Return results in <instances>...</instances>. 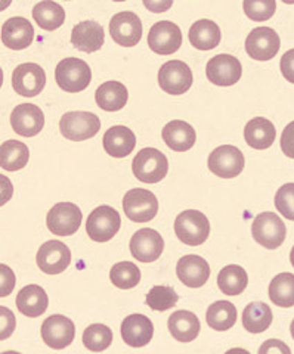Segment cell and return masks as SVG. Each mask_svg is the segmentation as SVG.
<instances>
[{
	"instance_id": "52a82bcc",
	"label": "cell",
	"mask_w": 294,
	"mask_h": 354,
	"mask_svg": "<svg viewBox=\"0 0 294 354\" xmlns=\"http://www.w3.org/2000/svg\"><path fill=\"white\" fill-rule=\"evenodd\" d=\"M123 209L130 221L148 223L158 213L157 196L151 191L140 189V187L130 189L123 198Z\"/></svg>"
},
{
	"instance_id": "74e56055",
	"label": "cell",
	"mask_w": 294,
	"mask_h": 354,
	"mask_svg": "<svg viewBox=\"0 0 294 354\" xmlns=\"http://www.w3.org/2000/svg\"><path fill=\"white\" fill-rule=\"evenodd\" d=\"M111 342L113 330L102 324H93L83 332V344L91 351H104L111 346Z\"/></svg>"
},
{
	"instance_id": "ac0fdd59",
	"label": "cell",
	"mask_w": 294,
	"mask_h": 354,
	"mask_svg": "<svg viewBox=\"0 0 294 354\" xmlns=\"http://www.w3.org/2000/svg\"><path fill=\"white\" fill-rule=\"evenodd\" d=\"M10 126L19 136H37L45 127V114L37 105L21 104L10 114Z\"/></svg>"
},
{
	"instance_id": "277c9868",
	"label": "cell",
	"mask_w": 294,
	"mask_h": 354,
	"mask_svg": "<svg viewBox=\"0 0 294 354\" xmlns=\"http://www.w3.org/2000/svg\"><path fill=\"white\" fill-rule=\"evenodd\" d=\"M59 130L65 139L82 142L98 135V131L101 130V121L88 111H71L62 115Z\"/></svg>"
},
{
	"instance_id": "60d3db41",
	"label": "cell",
	"mask_w": 294,
	"mask_h": 354,
	"mask_svg": "<svg viewBox=\"0 0 294 354\" xmlns=\"http://www.w3.org/2000/svg\"><path fill=\"white\" fill-rule=\"evenodd\" d=\"M275 207L286 218L294 221V183L282 185L277 191Z\"/></svg>"
},
{
	"instance_id": "ee69618b",
	"label": "cell",
	"mask_w": 294,
	"mask_h": 354,
	"mask_svg": "<svg viewBox=\"0 0 294 354\" xmlns=\"http://www.w3.org/2000/svg\"><path fill=\"white\" fill-rule=\"evenodd\" d=\"M0 312H2V339H6L15 329V316L5 306L0 307Z\"/></svg>"
},
{
	"instance_id": "e0dca14e",
	"label": "cell",
	"mask_w": 294,
	"mask_h": 354,
	"mask_svg": "<svg viewBox=\"0 0 294 354\" xmlns=\"http://www.w3.org/2000/svg\"><path fill=\"white\" fill-rule=\"evenodd\" d=\"M129 248L136 260L143 263H152L158 260L163 254L165 241H163V236L157 230L144 227L139 229L130 239Z\"/></svg>"
},
{
	"instance_id": "f5cc1de1",
	"label": "cell",
	"mask_w": 294,
	"mask_h": 354,
	"mask_svg": "<svg viewBox=\"0 0 294 354\" xmlns=\"http://www.w3.org/2000/svg\"><path fill=\"white\" fill-rule=\"evenodd\" d=\"M67 2H68V0H67Z\"/></svg>"
},
{
	"instance_id": "83f0119b",
	"label": "cell",
	"mask_w": 294,
	"mask_h": 354,
	"mask_svg": "<svg viewBox=\"0 0 294 354\" xmlns=\"http://www.w3.org/2000/svg\"><path fill=\"white\" fill-rule=\"evenodd\" d=\"M277 136L275 126L268 118L257 117L250 120L244 129V139L248 147L255 149H268Z\"/></svg>"
},
{
	"instance_id": "ba28073f",
	"label": "cell",
	"mask_w": 294,
	"mask_h": 354,
	"mask_svg": "<svg viewBox=\"0 0 294 354\" xmlns=\"http://www.w3.org/2000/svg\"><path fill=\"white\" fill-rule=\"evenodd\" d=\"M80 208L73 203H58L53 205L46 217L48 229L57 236H71L82 225Z\"/></svg>"
},
{
	"instance_id": "7402d4cb",
	"label": "cell",
	"mask_w": 294,
	"mask_h": 354,
	"mask_svg": "<svg viewBox=\"0 0 294 354\" xmlns=\"http://www.w3.org/2000/svg\"><path fill=\"white\" fill-rule=\"evenodd\" d=\"M176 274L179 281L190 288H201L210 278V266L203 257L185 256L178 261Z\"/></svg>"
},
{
	"instance_id": "7a4b0ae2",
	"label": "cell",
	"mask_w": 294,
	"mask_h": 354,
	"mask_svg": "<svg viewBox=\"0 0 294 354\" xmlns=\"http://www.w3.org/2000/svg\"><path fill=\"white\" fill-rule=\"evenodd\" d=\"M132 171L138 180L158 183L167 176L169 161L166 155L156 148H144L134 158Z\"/></svg>"
},
{
	"instance_id": "f907efd6",
	"label": "cell",
	"mask_w": 294,
	"mask_h": 354,
	"mask_svg": "<svg viewBox=\"0 0 294 354\" xmlns=\"http://www.w3.org/2000/svg\"><path fill=\"white\" fill-rule=\"evenodd\" d=\"M282 2L287 3V5H293V3H294V0H282Z\"/></svg>"
},
{
	"instance_id": "484cf974",
	"label": "cell",
	"mask_w": 294,
	"mask_h": 354,
	"mask_svg": "<svg viewBox=\"0 0 294 354\" xmlns=\"http://www.w3.org/2000/svg\"><path fill=\"white\" fill-rule=\"evenodd\" d=\"M48 294L39 285H27L17 295V307L27 317H39L46 312Z\"/></svg>"
},
{
	"instance_id": "d6a6232c",
	"label": "cell",
	"mask_w": 294,
	"mask_h": 354,
	"mask_svg": "<svg viewBox=\"0 0 294 354\" xmlns=\"http://www.w3.org/2000/svg\"><path fill=\"white\" fill-rule=\"evenodd\" d=\"M33 18L40 28L46 31H53L59 28L65 21V10L61 5L52 0H43L33 8Z\"/></svg>"
},
{
	"instance_id": "2e32d148",
	"label": "cell",
	"mask_w": 294,
	"mask_h": 354,
	"mask_svg": "<svg viewBox=\"0 0 294 354\" xmlns=\"http://www.w3.org/2000/svg\"><path fill=\"white\" fill-rule=\"evenodd\" d=\"M148 44L152 52L158 55H172L179 50L182 44V31L172 21H160L149 30Z\"/></svg>"
},
{
	"instance_id": "f6af8a7d",
	"label": "cell",
	"mask_w": 294,
	"mask_h": 354,
	"mask_svg": "<svg viewBox=\"0 0 294 354\" xmlns=\"http://www.w3.org/2000/svg\"><path fill=\"white\" fill-rule=\"evenodd\" d=\"M15 286V274L6 264H2V292L0 297H6L14 291Z\"/></svg>"
},
{
	"instance_id": "4316f807",
	"label": "cell",
	"mask_w": 294,
	"mask_h": 354,
	"mask_svg": "<svg viewBox=\"0 0 294 354\" xmlns=\"http://www.w3.org/2000/svg\"><path fill=\"white\" fill-rule=\"evenodd\" d=\"M172 337L179 342H192L200 334V320L188 310H178L167 322Z\"/></svg>"
},
{
	"instance_id": "603a6c76",
	"label": "cell",
	"mask_w": 294,
	"mask_h": 354,
	"mask_svg": "<svg viewBox=\"0 0 294 354\" xmlns=\"http://www.w3.org/2000/svg\"><path fill=\"white\" fill-rule=\"evenodd\" d=\"M154 335V325L145 315H130L122 324V338L130 347H145Z\"/></svg>"
},
{
	"instance_id": "30bf717a",
	"label": "cell",
	"mask_w": 294,
	"mask_h": 354,
	"mask_svg": "<svg viewBox=\"0 0 294 354\" xmlns=\"http://www.w3.org/2000/svg\"><path fill=\"white\" fill-rule=\"evenodd\" d=\"M281 46L278 32L269 27H257L250 31L246 39V52L252 59L269 61L275 57Z\"/></svg>"
},
{
	"instance_id": "681fc988",
	"label": "cell",
	"mask_w": 294,
	"mask_h": 354,
	"mask_svg": "<svg viewBox=\"0 0 294 354\" xmlns=\"http://www.w3.org/2000/svg\"><path fill=\"white\" fill-rule=\"evenodd\" d=\"M290 332H291V337H293V339H294V319H293V322H291V325H290Z\"/></svg>"
},
{
	"instance_id": "7c38bea8",
	"label": "cell",
	"mask_w": 294,
	"mask_h": 354,
	"mask_svg": "<svg viewBox=\"0 0 294 354\" xmlns=\"http://www.w3.org/2000/svg\"><path fill=\"white\" fill-rule=\"evenodd\" d=\"M207 79L216 86H234L243 75V65L232 55H216L205 66Z\"/></svg>"
},
{
	"instance_id": "d6986e66",
	"label": "cell",
	"mask_w": 294,
	"mask_h": 354,
	"mask_svg": "<svg viewBox=\"0 0 294 354\" xmlns=\"http://www.w3.org/2000/svg\"><path fill=\"white\" fill-rule=\"evenodd\" d=\"M74 337L75 326L73 320L62 315H53L42 325V338L50 348L62 350L68 347L74 341Z\"/></svg>"
},
{
	"instance_id": "8d00e7d4",
	"label": "cell",
	"mask_w": 294,
	"mask_h": 354,
	"mask_svg": "<svg viewBox=\"0 0 294 354\" xmlns=\"http://www.w3.org/2000/svg\"><path fill=\"white\" fill-rule=\"evenodd\" d=\"M110 279L120 290H132L140 282V270L135 263L120 261L111 268Z\"/></svg>"
},
{
	"instance_id": "44dd1931",
	"label": "cell",
	"mask_w": 294,
	"mask_h": 354,
	"mask_svg": "<svg viewBox=\"0 0 294 354\" xmlns=\"http://www.w3.org/2000/svg\"><path fill=\"white\" fill-rule=\"evenodd\" d=\"M105 41L104 27L95 21H83L71 31V44L84 53L98 52Z\"/></svg>"
},
{
	"instance_id": "c3c4849f",
	"label": "cell",
	"mask_w": 294,
	"mask_h": 354,
	"mask_svg": "<svg viewBox=\"0 0 294 354\" xmlns=\"http://www.w3.org/2000/svg\"><path fill=\"white\" fill-rule=\"evenodd\" d=\"M290 261H291V264H293V268H294V247L291 248V252H290Z\"/></svg>"
},
{
	"instance_id": "5bb4252c",
	"label": "cell",
	"mask_w": 294,
	"mask_h": 354,
	"mask_svg": "<svg viewBox=\"0 0 294 354\" xmlns=\"http://www.w3.org/2000/svg\"><path fill=\"white\" fill-rule=\"evenodd\" d=\"M46 84V74L40 65L27 62L21 64L12 73L14 91L26 97H35L42 93Z\"/></svg>"
},
{
	"instance_id": "6da1fadb",
	"label": "cell",
	"mask_w": 294,
	"mask_h": 354,
	"mask_svg": "<svg viewBox=\"0 0 294 354\" xmlns=\"http://www.w3.org/2000/svg\"><path fill=\"white\" fill-rule=\"evenodd\" d=\"M55 80L64 92L79 93L88 88L92 82L91 66L83 59H62L55 70Z\"/></svg>"
},
{
	"instance_id": "836d02e7",
	"label": "cell",
	"mask_w": 294,
	"mask_h": 354,
	"mask_svg": "<svg viewBox=\"0 0 294 354\" xmlns=\"http://www.w3.org/2000/svg\"><path fill=\"white\" fill-rule=\"evenodd\" d=\"M30 160V151L26 143L18 140H6L0 149V162L6 171H18L24 169Z\"/></svg>"
},
{
	"instance_id": "f546056e",
	"label": "cell",
	"mask_w": 294,
	"mask_h": 354,
	"mask_svg": "<svg viewBox=\"0 0 294 354\" xmlns=\"http://www.w3.org/2000/svg\"><path fill=\"white\" fill-rule=\"evenodd\" d=\"M190 41L195 49L199 50H212L219 46L222 32L217 24L210 19H200L194 22L190 28Z\"/></svg>"
},
{
	"instance_id": "bcb514c9",
	"label": "cell",
	"mask_w": 294,
	"mask_h": 354,
	"mask_svg": "<svg viewBox=\"0 0 294 354\" xmlns=\"http://www.w3.org/2000/svg\"><path fill=\"white\" fill-rule=\"evenodd\" d=\"M144 5L151 12L163 14L172 8L173 0H144Z\"/></svg>"
},
{
	"instance_id": "cb8c5ba5",
	"label": "cell",
	"mask_w": 294,
	"mask_h": 354,
	"mask_svg": "<svg viewBox=\"0 0 294 354\" xmlns=\"http://www.w3.org/2000/svg\"><path fill=\"white\" fill-rule=\"evenodd\" d=\"M104 149L114 158H125L136 147L135 133L126 126H114L104 135Z\"/></svg>"
},
{
	"instance_id": "ab89813d",
	"label": "cell",
	"mask_w": 294,
	"mask_h": 354,
	"mask_svg": "<svg viewBox=\"0 0 294 354\" xmlns=\"http://www.w3.org/2000/svg\"><path fill=\"white\" fill-rule=\"evenodd\" d=\"M243 8L247 18L256 22H265L274 17L277 2L275 0H244Z\"/></svg>"
},
{
	"instance_id": "f35d334b",
	"label": "cell",
	"mask_w": 294,
	"mask_h": 354,
	"mask_svg": "<svg viewBox=\"0 0 294 354\" xmlns=\"http://www.w3.org/2000/svg\"><path fill=\"white\" fill-rule=\"evenodd\" d=\"M178 300L179 297L173 288L165 286V285H157L151 288V291L147 295L145 303L148 307L156 310V312H167V310H170L172 307H175Z\"/></svg>"
},
{
	"instance_id": "816d5d0a",
	"label": "cell",
	"mask_w": 294,
	"mask_h": 354,
	"mask_svg": "<svg viewBox=\"0 0 294 354\" xmlns=\"http://www.w3.org/2000/svg\"><path fill=\"white\" fill-rule=\"evenodd\" d=\"M114 2H125V0H114Z\"/></svg>"
},
{
	"instance_id": "d590c367",
	"label": "cell",
	"mask_w": 294,
	"mask_h": 354,
	"mask_svg": "<svg viewBox=\"0 0 294 354\" xmlns=\"http://www.w3.org/2000/svg\"><path fill=\"white\" fill-rule=\"evenodd\" d=\"M269 298L278 307L294 306V274L279 273L269 283Z\"/></svg>"
},
{
	"instance_id": "e575fe53",
	"label": "cell",
	"mask_w": 294,
	"mask_h": 354,
	"mask_svg": "<svg viewBox=\"0 0 294 354\" xmlns=\"http://www.w3.org/2000/svg\"><path fill=\"white\" fill-rule=\"evenodd\" d=\"M237 308L230 301H216L205 313V322L213 330H228L237 322Z\"/></svg>"
},
{
	"instance_id": "1f68e13d",
	"label": "cell",
	"mask_w": 294,
	"mask_h": 354,
	"mask_svg": "<svg viewBox=\"0 0 294 354\" xmlns=\"http://www.w3.org/2000/svg\"><path fill=\"white\" fill-rule=\"evenodd\" d=\"M248 283L247 272L241 268V266L230 264L223 268L217 276V286L219 290L230 297H235L243 294Z\"/></svg>"
},
{
	"instance_id": "9a60e30c",
	"label": "cell",
	"mask_w": 294,
	"mask_h": 354,
	"mask_svg": "<svg viewBox=\"0 0 294 354\" xmlns=\"http://www.w3.org/2000/svg\"><path fill=\"white\" fill-rule=\"evenodd\" d=\"M110 35L123 48H134L143 37V22L134 12H118L110 21Z\"/></svg>"
},
{
	"instance_id": "7bdbcfd3",
	"label": "cell",
	"mask_w": 294,
	"mask_h": 354,
	"mask_svg": "<svg viewBox=\"0 0 294 354\" xmlns=\"http://www.w3.org/2000/svg\"><path fill=\"white\" fill-rule=\"evenodd\" d=\"M279 68H281L282 75H284V79L288 83L294 84V49H290L284 55H282Z\"/></svg>"
},
{
	"instance_id": "ffe728a7",
	"label": "cell",
	"mask_w": 294,
	"mask_h": 354,
	"mask_svg": "<svg viewBox=\"0 0 294 354\" xmlns=\"http://www.w3.org/2000/svg\"><path fill=\"white\" fill-rule=\"evenodd\" d=\"M33 39H35V28L23 17L9 18L2 26V41L9 49L23 50L30 46Z\"/></svg>"
},
{
	"instance_id": "8fae6325",
	"label": "cell",
	"mask_w": 294,
	"mask_h": 354,
	"mask_svg": "<svg viewBox=\"0 0 294 354\" xmlns=\"http://www.w3.org/2000/svg\"><path fill=\"white\" fill-rule=\"evenodd\" d=\"M158 84L169 95H183L192 86V71L182 61H169L158 71Z\"/></svg>"
},
{
	"instance_id": "4fadbf2b",
	"label": "cell",
	"mask_w": 294,
	"mask_h": 354,
	"mask_svg": "<svg viewBox=\"0 0 294 354\" xmlns=\"http://www.w3.org/2000/svg\"><path fill=\"white\" fill-rule=\"evenodd\" d=\"M36 261L39 269L48 274H59L67 270L71 263V251L64 242L52 239L39 248Z\"/></svg>"
},
{
	"instance_id": "d4e9b609",
	"label": "cell",
	"mask_w": 294,
	"mask_h": 354,
	"mask_svg": "<svg viewBox=\"0 0 294 354\" xmlns=\"http://www.w3.org/2000/svg\"><path fill=\"white\" fill-rule=\"evenodd\" d=\"M195 130L187 121L173 120L163 129V140L176 152H187L195 145Z\"/></svg>"
},
{
	"instance_id": "5b68a950",
	"label": "cell",
	"mask_w": 294,
	"mask_h": 354,
	"mask_svg": "<svg viewBox=\"0 0 294 354\" xmlns=\"http://www.w3.org/2000/svg\"><path fill=\"white\" fill-rule=\"evenodd\" d=\"M253 238L260 245L268 250H275L282 245L286 239L287 229L279 216L270 212L260 213L253 218Z\"/></svg>"
},
{
	"instance_id": "8992f818",
	"label": "cell",
	"mask_w": 294,
	"mask_h": 354,
	"mask_svg": "<svg viewBox=\"0 0 294 354\" xmlns=\"http://www.w3.org/2000/svg\"><path fill=\"white\" fill-rule=\"evenodd\" d=\"M122 226V218L116 208L101 205L95 208L86 221V232L95 242L111 241Z\"/></svg>"
},
{
	"instance_id": "3957f363",
	"label": "cell",
	"mask_w": 294,
	"mask_h": 354,
	"mask_svg": "<svg viewBox=\"0 0 294 354\" xmlns=\"http://www.w3.org/2000/svg\"><path fill=\"white\" fill-rule=\"evenodd\" d=\"M175 234L181 242L190 247H199L210 235V223L197 209H187L175 220Z\"/></svg>"
},
{
	"instance_id": "7dc6e473",
	"label": "cell",
	"mask_w": 294,
	"mask_h": 354,
	"mask_svg": "<svg viewBox=\"0 0 294 354\" xmlns=\"http://www.w3.org/2000/svg\"><path fill=\"white\" fill-rule=\"evenodd\" d=\"M260 353H290V348L286 346V344H282L281 341H278V339H268L265 344L260 347V350H259Z\"/></svg>"
},
{
	"instance_id": "9c48e42d",
	"label": "cell",
	"mask_w": 294,
	"mask_h": 354,
	"mask_svg": "<svg viewBox=\"0 0 294 354\" xmlns=\"http://www.w3.org/2000/svg\"><path fill=\"white\" fill-rule=\"evenodd\" d=\"M244 153L237 147L222 145L216 148L209 157L210 171L222 179H232L244 170Z\"/></svg>"
},
{
	"instance_id": "b9f144b4",
	"label": "cell",
	"mask_w": 294,
	"mask_h": 354,
	"mask_svg": "<svg viewBox=\"0 0 294 354\" xmlns=\"http://www.w3.org/2000/svg\"><path fill=\"white\" fill-rule=\"evenodd\" d=\"M281 149L288 158H294V121L286 126L281 135Z\"/></svg>"
},
{
	"instance_id": "f1b7e54d",
	"label": "cell",
	"mask_w": 294,
	"mask_h": 354,
	"mask_svg": "<svg viewBox=\"0 0 294 354\" xmlns=\"http://www.w3.org/2000/svg\"><path fill=\"white\" fill-rule=\"evenodd\" d=\"M129 92L127 87L120 82H107L96 88L95 101L96 105L108 113L123 109L127 104Z\"/></svg>"
},
{
	"instance_id": "4dcf8cb0",
	"label": "cell",
	"mask_w": 294,
	"mask_h": 354,
	"mask_svg": "<svg viewBox=\"0 0 294 354\" xmlns=\"http://www.w3.org/2000/svg\"><path fill=\"white\" fill-rule=\"evenodd\" d=\"M274 315L268 304L262 301L250 303L243 312V326L250 334H262L270 324Z\"/></svg>"
}]
</instances>
